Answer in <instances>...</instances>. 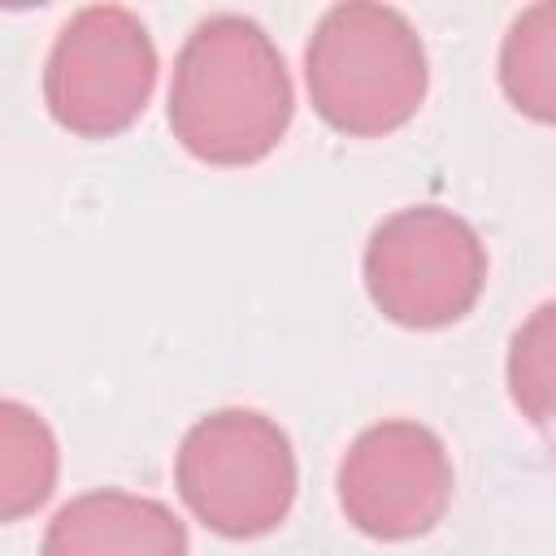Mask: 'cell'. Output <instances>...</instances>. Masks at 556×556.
<instances>
[{
	"instance_id": "obj_1",
	"label": "cell",
	"mask_w": 556,
	"mask_h": 556,
	"mask_svg": "<svg viewBox=\"0 0 556 556\" xmlns=\"http://www.w3.org/2000/svg\"><path fill=\"white\" fill-rule=\"evenodd\" d=\"M295 117L278 43L243 13H208L174 56L169 130L204 165H256Z\"/></svg>"
},
{
	"instance_id": "obj_2",
	"label": "cell",
	"mask_w": 556,
	"mask_h": 556,
	"mask_svg": "<svg viewBox=\"0 0 556 556\" xmlns=\"http://www.w3.org/2000/svg\"><path fill=\"white\" fill-rule=\"evenodd\" d=\"M313 109L339 135L374 139L417 117L430 61L417 26L374 0H348L321 13L304 48Z\"/></svg>"
},
{
	"instance_id": "obj_3",
	"label": "cell",
	"mask_w": 556,
	"mask_h": 556,
	"mask_svg": "<svg viewBox=\"0 0 556 556\" xmlns=\"http://www.w3.org/2000/svg\"><path fill=\"white\" fill-rule=\"evenodd\" d=\"M182 504L222 539H261L295 504L300 469L287 430L256 408H217L200 417L174 456Z\"/></svg>"
},
{
	"instance_id": "obj_4",
	"label": "cell",
	"mask_w": 556,
	"mask_h": 556,
	"mask_svg": "<svg viewBox=\"0 0 556 556\" xmlns=\"http://www.w3.org/2000/svg\"><path fill=\"white\" fill-rule=\"evenodd\" d=\"M361 269L365 291L387 321L439 330L478 304L486 287V248L460 213L413 204L374 226Z\"/></svg>"
},
{
	"instance_id": "obj_5",
	"label": "cell",
	"mask_w": 556,
	"mask_h": 556,
	"mask_svg": "<svg viewBox=\"0 0 556 556\" xmlns=\"http://www.w3.org/2000/svg\"><path fill=\"white\" fill-rule=\"evenodd\" d=\"M156 43L122 4L78 9L43 61V104L56 126L109 139L139 122L156 91Z\"/></svg>"
},
{
	"instance_id": "obj_6",
	"label": "cell",
	"mask_w": 556,
	"mask_h": 556,
	"mask_svg": "<svg viewBox=\"0 0 556 556\" xmlns=\"http://www.w3.org/2000/svg\"><path fill=\"white\" fill-rule=\"evenodd\" d=\"M343 517L382 543L434 530L452 504V456L443 439L408 417L365 426L339 460Z\"/></svg>"
},
{
	"instance_id": "obj_7",
	"label": "cell",
	"mask_w": 556,
	"mask_h": 556,
	"mask_svg": "<svg viewBox=\"0 0 556 556\" xmlns=\"http://www.w3.org/2000/svg\"><path fill=\"white\" fill-rule=\"evenodd\" d=\"M39 556H187V526L152 495L100 486L52 513Z\"/></svg>"
},
{
	"instance_id": "obj_8",
	"label": "cell",
	"mask_w": 556,
	"mask_h": 556,
	"mask_svg": "<svg viewBox=\"0 0 556 556\" xmlns=\"http://www.w3.org/2000/svg\"><path fill=\"white\" fill-rule=\"evenodd\" d=\"M61 452L52 426L22 400L0 395V526L30 517L56 491Z\"/></svg>"
},
{
	"instance_id": "obj_9",
	"label": "cell",
	"mask_w": 556,
	"mask_h": 556,
	"mask_svg": "<svg viewBox=\"0 0 556 556\" xmlns=\"http://www.w3.org/2000/svg\"><path fill=\"white\" fill-rule=\"evenodd\" d=\"M552 65H556V9L539 0L508 26L500 48V83L508 100L534 122H552V100H556Z\"/></svg>"
},
{
	"instance_id": "obj_10",
	"label": "cell",
	"mask_w": 556,
	"mask_h": 556,
	"mask_svg": "<svg viewBox=\"0 0 556 556\" xmlns=\"http://www.w3.org/2000/svg\"><path fill=\"white\" fill-rule=\"evenodd\" d=\"M508 387H513L517 408L534 426H547L552 417V304H539L534 317L513 334Z\"/></svg>"
}]
</instances>
